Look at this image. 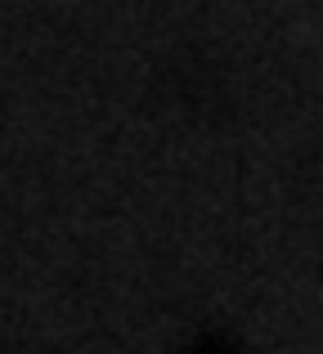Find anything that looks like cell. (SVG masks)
I'll list each match as a JSON object with an SVG mask.
<instances>
[{"label": "cell", "mask_w": 323, "mask_h": 354, "mask_svg": "<svg viewBox=\"0 0 323 354\" xmlns=\"http://www.w3.org/2000/svg\"><path fill=\"white\" fill-rule=\"evenodd\" d=\"M202 354H229V350H225V346H207Z\"/></svg>", "instance_id": "obj_1"}]
</instances>
